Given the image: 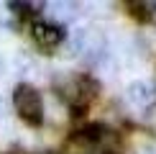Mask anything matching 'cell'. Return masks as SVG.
<instances>
[{
	"label": "cell",
	"mask_w": 156,
	"mask_h": 154,
	"mask_svg": "<svg viewBox=\"0 0 156 154\" xmlns=\"http://www.w3.org/2000/svg\"><path fill=\"white\" fill-rule=\"evenodd\" d=\"M13 108H16L18 118L23 121V123L28 126H41L44 123V113H46V108H44V98L41 93L34 87V85H18L13 90Z\"/></svg>",
	"instance_id": "obj_1"
},
{
	"label": "cell",
	"mask_w": 156,
	"mask_h": 154,
	"mask_svg": "<svg viewBox=\"0 0 156 154\" xmlns=\"http://www.w3.org/2000/svg\"><path fill=\"white\" fill-rule=\"evenodd\" d=\"M54 85H56L59 98L67 100L74 108H84L95 98V90H97L95 82L90 77H82V75H62V77L54 80Z\"/></svg>",
	"instance_id": "obj_2"
},
{
	"label": "cell",
	"mask_w": 156,
	"mask_h": 154,
	"mask_svg": "<svg viewBox=\"0 0 156 154\" xmlns=\"http://www.w3.org/2000/svg\"><path fill=\"white\" fill-rule=\"evenodd\" d=\"M72 51L92 62H100L108 57V38L97 26H80L72 34Z\"/></svg>",
	"instance_id": "obj_3"
},
{
	"label": "cell",
	"mask_w": 156,
	"mask_h": 154,
	"mask_svg": "<svg viewBox=\"0 0 156 154\" xmlns=\"http://www.w3.org/2000/svg\"><path fill=\"white\" fill-rule=\"evenodd\" d=\"M31 38L38 49H56V44H62L64 31L59 23L51 21H34L31 23Z\"/></svg>",
	"instance_id": "obj_4"
},
{
	"label": "cell",
	"mask_w": 156,
	"mask_h": 154,
	"mask_svg": "<svg viewBox=\"0 0 156 154\" xmlns=\"http://www.w3.org/2000/svg\"><path fill=\"white\" fill-rule=\"evenodd\" d=\"M126 100L138 111H148V108L156 105V85H151L146 80H136L126 90Z\"/></svg>",
	"instance_id": "obj_5"
},
{
	"label": "cell",
	"mask_w": 156,
	"mask_h": 154,
	"mask_svg": "<svg viewBox=\"0 0 156 154\" xmlns=\"http://www.w3.org/2000/svg\"><path fill=\"white\" fill-rule=\"evenodd\" d=\"M64 154H102V149H100V144H97V136H92V134H87V131H80V134H74V136L67 141Z\"/></svg>",
	"instance_id": "obj_6"
},
{
	"label": "cell",
	"mask_w": 156,
	"mask_h": 154,
	"mask_svg": "<svg viewBox=\"0 0 156 154\" xmlns=\"http://www.w3.org/2000/svg\"><path fill=\"white\" fill-rule=\"evenodd\" d=\"M51 8H54V10H51V16L59 21V26H62V23H69V21L77 16V5H74V3H54Z\"/></svg>",
	"instance_id": "obj_7"
},
{
	"label": "cell",
	"mask_w": 156,
	"mask_h": 154,
	"mask_svg": "<svg viewBox=\"0 0 156 154\" xmlns=\"http://www.w3.org/2000/svg\"><path fill=\"white\" fill-rule=\"evenodd\" d=\"M16 72L18 75H31L36 72V59L31 54H26V51H18L16 54Z\"/></svg>",
	"instance_id": "obj_8"
},
{
	"label": "cell",
	"mask_w": 156,
	"mask_h": 154,
	"mask_svg": "<svg viewBox=\"0 0 156 154\" xmlns=\"http://www.w3.org/2000/svg\"><path fill=\"white\" fill-rule=\"evenodd\" d=\"M141 46H144L146 51H151V54H156V26H144V31H141Z\"/></svg>",
	"instance_id": "obj_9"
},
{
	"label": "cell",
	"mask_w": 156,
	"mask_h": 154,
	"mask_svg": "<svg viewBox=\"0 0 156 154\" xmlns=\"http://www.w3.org/2000/svg\"><path fill=\"white\" fill-rule=\"evenodd\" d=\"M136 154H156V141H151V139L141 141L138 149H136Z\"/></svg>",
	"instance_id": "obj_10"
},
{
	"label": "cell",
	"mask_w": 156,
	"mask_h": 154,
	"mask_svg": "<svg viewBox=\"0 0 156 154\" xmlns=\"http://www.w3.org/2000/svg\"><path fill=\"white\" fill-rule=\"evenodd\" d=\"M5 113H8V108H5V100L0 98V118H5Z\"/></svg>",
	"instance_id": "obj_11"
},
{
	"label": "cell",
	"mask_w": 156,
	"mask_h": 154,
	"mask_svg": "<svg viewBox=\"0 0 156 154\" xmlns=\"http://www.w3.org/2000/svg\"><path fill=\"white\" fill-rule=\"evenodd\" d=\"M3 72H5V62H3V57H0V77H3Z\"/></svg>",
	"instance_id": "obj_12"
}]
</instances>
